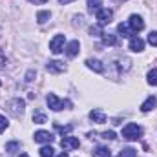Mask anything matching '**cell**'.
Wrapping results in <instances>:
<instances>
[{
    "instance_id": "cell-31",
    "label": "cell",
    "mask_w": 157,
    "mask_h": 157,
    "mask_svg": "<svg viewBox=\"0 0 157 157\" xmlns=\"http://www.w3.org/2000/svg\"><path fill=\"white\" fill-rule=\"evenodd\" d=\"M4 64H6V55H4V51L0 49V68H2Z\"/></svg>"
},
{
    "instance_id": "cell-2",
    "label": "cell",
    "mask_w": 157,
    "mask_h": 157,
    "mask_svg": "<svg viewBox=\"0 0 157 157\" xmlns=\"http://www.w3.org/2000/svg\"><path fill=\"white\" fill-rule=\"evenodd\" d=\"M141 135H143V128L135 122H128L122 128V139H126V141H137Z\"/></svg>"
},
{
    "instance_id": "cell-35",
    "label": "cell",
    "mask_w": 157,
    "mask_h": 157,
    "mask_svg": "<svg viewBox=\"0 0 157 157\" xmlns=\"http://www.w3.org/2000/svg\"><path fill=\"white\" fill-rule=\"evenodd\" d=\"M18 157H29V155H28V154H20Z\"/></svg>"
},
{
    "instance_id": "cell-12",
    "label": "cell",
    "mask_w": 157,
    "mask_h": 157,
    "mask_svg": "<svg viewBox=\"0 0 157 157\" xmlns=\"http://www.w3.org/2000/svg\"><path fill=\"white\" fill-rule=\"evenodd\" d=\"M78 49H80L78 40H71V42L66 46V55H68L70 59H73V57H77V55H78Z\"/></svg>"
},
{
    "instance_id": "cell-1",
    "label": "cell",
    "mask_w": 157,
    "mask_h": 157,
    "mask_svg": "<svg viewBox=\"0 0 157 157\" xmlns=\"http://www.w3.org/2000/svg\"><path fill=\"white\" fill-rule=\"evenodd\" d=\"M24 108H26V102H24L22 99H18V97H15V99H11V101L6 102V110H7V113L13 115V117H22Z\"/></svg>"
},
{
    "instance_id": "cell-3",
    "label": "cell",
    "mask_w": 157,
    "mask_h": 157,
    "mask_svg": "<svg viewBox=\"0 0 157 157\" xmlns=\"http://www.w3.org/2000/svg\"><path fill=\"white\" fill-rule=\"evenodd\" d=\"M46 102H48V106H49L53 112H60V110H64V108H71V102H70V101H60L55 93H48Z\"/></svg>"
},
{
    "instance_id": "cell-9",
    "label": "cell",
    "mask_w": 157,
    "mask_h": 157,
    "mask_svg": "<svg viewBox=\"0 0 157 157\" xmlns=\"http://www.w3.org/2000/svg\"><path fill=\"white\" fill-rule=\"evenodd\" d=\"M33 139H35V143H51L53 135L49 132H46V130H39V132H35Z\"/></svg>"
},
{
    "instance_id": "cell-15",
    "label": "cell",
    "mask_w": 157,
    "mask_h": 157,
    "mask_svg": "<svg viewBox=\"0 0 157 157\" xmlns=\"http://www.w3.org/2000/svg\"><path fill=\"white\" fill-rule=\"evenodd\" d=\"M93 157H112V152L106 146H97L93 150Z\"/></svg>"
},
{
    "instance_id": "cell-32",
    "label": "cell",
    "mask_w": 157,
    "mask_h": 157,
    "mask_svg": "<svg viewBox=\"0 0 157 157\" xmlns=\"http://www.w3.org/2000/svg\"><path fill=\"white\" fill-rule=\"evenodd\" d=\"M29 2H31V4H46L48 0H29Z\"/></svg>"
},
{
    "instance_id": "cell-10",
    "label": "cell",
    "mask_w": 157,
    "mask_h": 157,
    "mask_svg": "<svg viewBox=\"0 0 157 157\" xmlns=\"http://www.w3.org/2000/svg\"><path fill=\"white\" fill-rule=\"evenodd\" d=\"M90 119H91L93 122H97V124H102V122H106V113H104L102 110L95 108V110L90 112Z\"/></svg>"
},
{
    "instance_id": "cell-13",
    "label": "cell",
    "mask_w": 157,
    "mask_h": 157,
    "mask_svg": "<svg viewBox=\"0 0 157 157\" xmlns=\"http://www.w3.org/2000/svg\"><path fill=\"white\" fill-rule=\"evenodd\" d=\"M86 66H88L90 70L97 71V73H102V71H104L102 62H101V60H97V59H88V60H86Z\"/></svg>"
},
{
    "instance_id": "cell-11",
    "label": "cell",
    "mask_w": 157,
    "mask_h": 157,
    "mask_svg": "<svg viewBox=\"0 0 157 157\" xmlns=\"http://www.w3.org/2000/svg\"><path fill=\"white\" fill-rule=\"evenodd\" d=\"M130 49L135 51V53H141L144 49V40L139 39V37H132L130 39Z\"/></svg>"
},
{
    "instance_id": "cell-7",
    "label": "cell",
    "mask_w": 157,
    "mask_h": 157,
    "mask_svg": "<svg viewBox=\"0 0 157 157\" xmlns=\"http://www.w3.org/2000/svg\"><path fill=\"white\" fill-rule=\"evenodd\" d=\"M128 28L132 29V33L143 31V29H144V20H143L139 15H132V17H130V20H128Z\"/></svg>"
},
{
    "instance_id": "cell-36",
    "label": "cell",
    "mask_w": 157,
    "mask_h": 157,
    "mask_svg": "<svg viewBox=\"0 0 157 157\" xmlns=\"http://www.w3.org/2000/svg\"><path fill=\"white\" fill-rule=\"evenodd\" d=\"M115 2H124V0H115Z\"/></svg>"
},
{
    "instance_id": "cell-33",
    "label": "cell",
    "mask_w": 157,
    "mask_h": 157,
    "mask_svg": "<svg viewBox=\"0 0 157 157\" xmlns=\"http://www.w3.org/2000/svg\"><path fill=\"white\" fill-rule=\"evenodd\" d=\"M59 2H60V4H64V6H66V4H70V2H73V0H59Z\"/></svg>"
},
{
    "instance_id": "cell-27",
    "label": "cell",
    "mask_w": 157,
    "mask_h": 157,
    "mask_svg": "<svg viewBox=\"0 0 157 157\" xmlns=\"http://www.w3.org/2000/svg\"><path fill=\"white\" fill-rule=\"evenodd\" d=\"M101 137L106 139V141H113V139H115V132H112V130H110V132H102Z\"/></svg>"
},
{
    "instance_id": "cell-19",
    "label": "cell",
    "mask_w": 157,
    "mask_h": 157,
    "mask_svg": "<svg viewBox=\"0 0 157 157\" xmlns=\"http://www.w3.org/2000/svg\"><path fill=\"white\" fill-rule=\"evenodd\" d=\"M33 122H35V124H44V122H48L46 113H42V112H35V113H33Z\"/></svg>"
},
{
    "instance_id": "cell-20",
    "label": "cell",
    "mask_w": 157,
    "mask_h": 157,
    "mask_svg": "<svg viewBox=\"0 0 157 157\" xmlns=\"http://www.w3.org/2000/svg\"><path fill=\"white\" fill-rule=\"evenodd\" d=\"M18 148H20V143H18V141H11V143L6 144V152H7V154H15Z\"/></svg>"
},
{
    "instance_id": "cell-25",
    "label": "cell",
    "mask_w": 157,
    "mask_h": 157,
    "mask_svg": "<svg viewBox=\"0 0 157 157\" xmlns=\"http://www.w3.org/2000/svg\"><path fill=\"white\" fill-rule=\"evenodd\" d=\"M148 84H152V86H157V70L154 68V70H150L148 71Z\"/></svg>"
},
{
    "instance_id": "cell-30",
    "label": "cell",
    "mask_w": 157,
    "mask_h": 157,
    "mask_svg": "<svg viewBox=\"0 0 157 157\" xmlns=\"http://www.w3.org/2000/svg\"><path fill=\"white\" fill-rule=\"evenodd\" d=\"M35 75H37V71H33V70H31V71H28V75H26V80H28V82H31Z\"/></svg>"
},
{
    "instance_id": "cell-5",
    "label": "cell",
    "mask_w": 157,
    "mask_h": 157,
    "mask_svg": "<svg viewBox=\"0 0 157 157\" xmlns=\"http://www.w3.org/2000/svg\"><path fill=\"white\" fill-rule=\"evenodd\" d=\"M95 17H97V20H99V26H106V24L112 22V18H113V11L108 9V7H101V9L95 13Z\"/></svg>"
},
{
    "instance_id": "cell-6",
    "label": "cell",
    "mask_w": 157,
    "mask_h": 157,
    "mask_svg": "<svg viewBox=\"0 0 157 157\" xmlns=\"http://www.w3.org/2000/svg\"><path fill=\"white\" fill-rule=\"evenodd\" d=\"M64 40H66L64 35H55V37L51 39V42H49V49H51V53L59 55V53L64 49Z\"/></svg>"
},
{
    "instance_id": "cell-8",
    "label": "cell",
    "mask_w": 157,
    "mask_h": 157,
    "mask_svg": "<svg viewBox=\"0 0 157 157\" xmlns=\"http://www.w3.org/2000/svg\"><path fill=\"white\" fill-rule=\"evenodd\" d=\"M46 68H48V71H49V73H62V71L66 70L64 62H60V60H49Z\"/></svg>"
},
{
    "instance_id": "cell-21",
    "label": "cell",
    "mask_w": 157,
    "mask_h": 157,
    "mask_svg": "<svg viewBox=\"0 0 157 157\" xmlns=\"http://www.w3.org/2000/svg\"><path fill=\"white\" fill-rule=\"evenodd\" d=\"M49 17H51L49 11H39V13H37V22H39V24H44V22L49 20Z\"/></svg>"
},
{
    "instance_id": "cell-14",
    "label": "cell",
    "mask_w": 157,
    "mask_h": 157,
    "mask_svg": "<svg viewBox=\"0 0 157 157\" xmlns=\"http://www.w3.org/2000/svg\"><path fill=\"white\" fill-rule=\"evenodd\" d=\"M155 106H157V99L154 97V95H152V97H148V99H146V101L141 104V112H144V113H146V112L154 110Z\"/></svg>"
},
{
    "instance_id": "cell-24",
    "label": "cell",
    "mask_w": 157,
    "mask_h": 157,
    "mask_svg": "<svg viewBox=\"0 0 157 157\" xmlns=\"http://www.w3.org/2000/svg\"><path fill=\"white\" fill-rule=\"evenodd\" d=\"M55 155V150L51 146H42L40 148V157H53Z\"/></svg>"
},
{
    "instance_id": "cell-29",
    "label": "cell",
    "mask_w": 157,
    "mask_h": 157,
    "mask_svg": "<svg viewBox=\"0 0 157 157\" xmlns=\"http://www.w3.org/2000/svg\"><path fill=\"white\" fill-rule=\"evenodd\" d=\"M7 126H9V122H7V119L4 117V115H0V133H2V132H4V130L7 128Z\"/></svg>"
},
{
    "instance_id": "cell-34",
    "label": "cell",
    "mask_w": 157,
    "mask_h": 157,
    "mask_svg": "<svg viewBox=\"0 0 157 157\" xmlns=\"http://www.w3.org/2000/svg\"><path fill=\"white\" fill-rule=\"evenodd\" d=\"M59 157H68V152H62V154H60Z\"/></svg>"
},
{
    "instance_id": "cell-22",
    "label": "cell",
    "mask_w": 157,
    "mask_h": 157,
    "mask_svg": "<svg viewBox=\"0 0 157 157\" xmlns=\"http://www.w3.org/2000/svg\"><path fill=\"white\" fill-rule=\"evenodd\" d=\"M55 130H57V132H60L62 135H66V133H70V132L73 130V124H66V126H60V124H57V122H55Z\"/></svg>"
},
{
    "instance_id": "cell-16",
    "label": "cell",
    "mask_w": 157,
    "mask_h": 157,
    "mask_svg": "<svg viewBox=\"0 0 157 157\" xmlns=\"http://www.w3.org/2000/svg\"><path fill=\"white\" fill-rule=\"evenodd\" d=\"M117 31L121 33V37H132V35H133V33H132V29L128 28V24H122V22L117 26Z\"/></svg>"
},
{
    "instance_id": "cell-28",
    "label": "cell",
    "mask_w": 157,
    "mask_h": 157,
    "mask_svg": "<svg viewBox=\"0 0 157 157\" xmlns=\"http://www.w3.org/2000/svg\"><path fill=\"white\" fill-rule=\"evenodd\" d=\"M148 42L157 48V31H150V35H148Z\"/></svg>"
},
{
    "instance_id": "cell-4",
    "label": "cell",
    "mask_w": 157,
    "mask_h": 157,
    "mask_svg": "<svg viewBox=\"0 0 157 157\" xmlns=\"http://www.w3.org/2000/svg\"><path fill=\"white\" fill-rule=\"evenodd\" d=\"M60 146H62L64 152H71V150H77L78 146H80V141H78L77 137H73V135H66V137H62Z\"/></svg>"
},
{
    "instance_id": "cell-18",
    "label": "cell",
    "mask_w": 157,
    "mask_h": 157,
    "mask_svg": "<svg viewBox=\"0 0 157 157\" xmlns=\"http://www.w3.org/2000/svg\"><path fill=\"white\" fill-rule=\"evenodd\" d=\"M102 42L108 44V46H115V44H117V37L112 35V33H104V35H102Z\"/></svg>"
},
{
    "instance_id": "cell-23",
    "label": "cell",
    "mask_w": 157,
    "mask_h": 157,
    "mask_svg": "<svg viewBox=\"0 0 157 157\" xmlns=\"http://www.w3.org/2000/svg\"><path fill=\"white\" fill-rule=\"evenodd\" d=\"M88 9H90L91 13H93V11L97 13V11L101 9V0H88Z\"/></svg>"
},
{
    "instance_id": "cell-26",
    "label": "cell",
    "mask_w": 157,
    "mask_h": 157,
    "mask_svg": "<svg viewBox=\"0 0 157 157\" xmlns=\"http://www.w3.org/2000/svg\"><path fill=\"white\" fill-rule=\"evenodd\" d=\"M90 35H95V37H102L104 33H102L101 26H91V28H90Z\"/></svg>"
},
{
    "instance_id": "cell-17",
    "label": "cell",
    "mask_w": 157,
    "mask_h": 157,
    "mask_svg": "<svg viewBox=\"0 0 157 157\" xmlns=\"http://www.w3.org/2000/svg\"><path fill=\"white\" fill-rule=\"evenodd\" d=\"M117 157H137V150L135 148H122Z\"/></svg>"
}]
</instances>
